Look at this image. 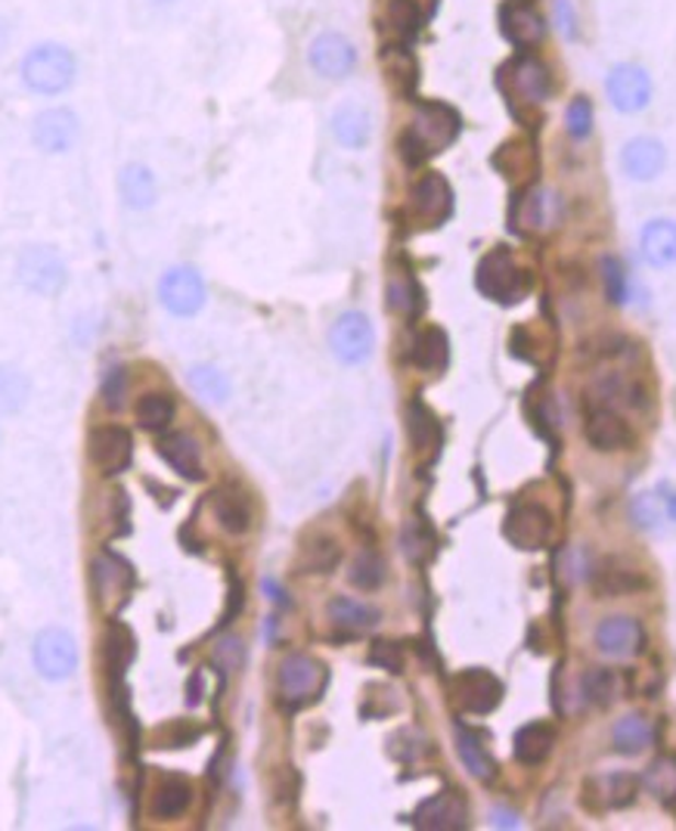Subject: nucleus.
Returning <instances> with one entry per match:
<instances>
[{"instance_id": "obj_1", "label": "nucleus", "mask_w": 676, "mask_h": 831, "mask_svg": "<svg viewBox=\"0 0 676 831\" xmlns=\"http://www.w3.org/2000/svg\"><path fill=\"white\" fill-rule=\"evenodd\" d=\"M78 62L69 47L62 44H37L19 62L22 84L32 93L41 96H56V93L69 91L75 84Z\"/></svg>"}, {"instance_id": "obj_2", "label": "nucleus", "mask_w": 676, "mask_h": 831, "mask_svg": "<svg viewBox=\"0 0 676 831\" xmlns=\"http://www.w3.org/2000/svg\"><path fill=\"white\" fill-rule=\"evenodd\" d=\"M476 286L484 298H491L496 305H515L530 289V276L515 264V258L506 249H494L481 258L476 271Z\"/></svg>"}, {"instance_id": "obj_3", "label": "nucleus", "mask_w": 676, "mask_h": 831, "mask_svg": "<svg viewBox=\"0 0 676 831\" xmlns=\"http://www.w3.org/2000/svg\"><path fill=\"white\" fill-rule=\"evenodd\" d=\"M16 273L19 283L25 289L35 292V295H47V298L59 295L62 286H66V280H69L66 261L50 246H28V249H22L16 261Z\"/></svg>"}, {"instance_id": "obj_4", "label": "nucleus", "mask_w": 676, "mask_h": 831, "mask_svg": "<svg viewBox=\"0 0 676 831\" xmlns=\"http://www.w3.org/2000/svg\"><path fill=\"white\" fill-rule=\"evenodd\" d=\"M323 683H326V670L317 658L301 654V651L283 658V664H279V698L289 707H301L313 702L323 692Z\"/></svg>"}, {"instance_id": "obj_5", "label": "nucleus", "mask_w": 676, "mask_h": 831, "mask_svg": "<svg viewBox=\"0 0 676 831\" xmlns=\"http://www.w3.org/2000/svg\"><path fill=\"white\" fill-rule=\"evenodd\" d=\"M373 344H376V329L369 323V317L360 314V310H347V314H342V317L335 320V326H332V354L342 363H347V366H357V363L369 361Z\"/></svg>"}, {"instance_id": "obj_6", "label": "nucleus", "mask_w": 676, "mask_h": 831, "mask_svg": "<svg viewBox=\"0 0 676 831\" xmlns=\"http://www.w3.org/2000/svg\"><path fill=\"white\" fill-rule=\"evenodd\" d=\"M503 537L515 546V549H525V553H534V549H543L552 537V515L549 509H543L540 503H518L506 512V522H503Z\"/></svg>"}, {"instance_id": "obj_7", "label": "nucleus", "mask_w": 676, "mask_h": 831, "mask_svg": "<svg viewBox=\"0 0 676 831\" xmlns=\"http://www.w3.org/2000/svg\"><path fill=\"white\" fill-rule=\"evenodd\" d=\"M35 668L44 680H66L78 668V649H75L72 633L62 627H47L35 639Z\"/></svg>"}, {"instance_id": "obj_8", "label": "nucleus", "mask_w": 676, "mask_h": 831, "mask_svg": "<svg viewBox=\"0 0 676 831\" xmlns=\"http://www.w3.org/2000/svg\"><path fill=\"white\" fill-rule=\"evenodd\" d=\"M605 91H608L611 106L618 109V112L633 115V112H642V109L652 103V78L637 62H621V66H615L608 72Z\"/></svg>"}, {"instance_id": "obj_9", "label": "nucleus", "mask_w": 676, "mask_h": 831, "mask_svg": "<svg viewBox=\"0 0 676 831\" xmlns=\"http://www.w3.org/2000/svg\"><path fill=\"white\" fill-rule=\"evenodd\" d=\"M159 298L174 317H196L205 308V283L193 267H171L159 283Z\"/></svg>"}, {"instance_id": "obj_10", "label": "nucleus", "mask_w": 676, "mask_h": 831, "mask_svg": "<svg viewBox=\"0 0 676 831\" xmlns=\"http://www.w3.org/2000/svg\"><path fill=\"white\" fill-rule=\"evenodd\" d=\"M308 62H311V69L317 75L339 81V78H347V75L357 69V50H354V44L345 35L323 32V35H317L311 41Z\"/></svg>"}, {"instance_id": "obj_11", "label": "nucleus", "mask_w": 676, "mask_h": 831, "mask_svg": "<svg viewBox=\"0 0 676 831\" xmlns=\"http://www.w3.org/2000/svg\"><path fill=\"white\" fill-rule=\"evenodd\" d=\"M410 134L420 140L428 156H435L459 137V115L444 103H425L420 106V115L410 127Z\"/></svg>"}, {"instance_id": "obj_12", "label": "nucleus", "mask_w": 676, "mask_h": 831, "mask_svg": "<svg viewBox=\"0 0 676 831\" xmlns=\"http://www.w3.org/2000/svg\"><path fill=\"white\" fill-rule=\"evenodd\" d=\"M454 695L462 710L469 714H491L503 702V683L496 680L491 670L472 668L462 670L454 680Z\"/></svg>"}, {"instance_id": "obj_13", "label": "nucleus", "mask_w": 676, "mask_h": 831, "mask_svg": "<svg viewBox=\"0 0 676 831\" xmlns=\"http://www.w3.org/2000/svg\"><path fill=\"white\" fill-rule=\"evenodd\" d=\"M32 140L44 152H69L78 140V115L72 109H44L32 125Z\"/></svg>"}, {"instance_id": "obj_14", "label": "nucleus", "mask_w": 676, "mask_h": 831, "mask_svg": "<svg viewBox=\"0 0 676 831\" xmlns=\"http://www.w3.org/2000/svg\"><path fill=\"white\" fill-rule=\"evenodd\" d=\"M413 822L428 831H459L469 826V804L459 792H440L422 800Z\"/></svg>"}, {"instance_id": "obj_15", "label": "nucleus", "mask_w": 676, "mask_h": 831, "mask_svg": "<svg viewBox=\"0 0 676 831\" xmlns=\"http://www.w3.org/2000/svg\"><path fill=\"white\" fill-rule=\"evenodd\" d=\"M91 459L103 475H118L134 459V441L122 425H103L91 434Z\"/></svg>"}, {"instance_id": "obj_16", "label": "nucleus", "mask_w": 676, "mask_h": 831, "mask_svg": "<svg viewBox=\"0 0 676 831\" xmlns=\"http://www.w3.org/2000/svg\"><path fill=\"white\" fill-rule=\"evenodd\" d=\"M593 639H596V649L608 654V658H633L645 646V633H642L640 621L623 615L603 621L593 633Z\"/></svg>"}, {"instance_id": "obj_17", "label": "nucleus", "mask_w": 676, "mask_h": 831, "mask_svg": "<svg viewBox=\"0 0 676 831\" xmlns=\"http://www.w3.org/2000/svg\"><path fill=\"white\" fill-rule=\"evenodd\" d=\"M506 84H509V91L518 96V100H525L530 106H540L543 100H547L549 93H552V78H549L547 66L543 62H537L534 56H522V59H515L506 66Z\"/></svg>"}, {"instance_id": "obj_18", "label": "nucleus", "mask_w": 676, "mask_h": 831, "mask_svg": "<svg viewBox=\"0 0 676 831\" xmlns=\"http://www.w3.org/2000/svg\"><path fill=\"white\" fill-rule=\"evenodd\" d=\"M413 208L416 215L428 224V227H438L444 224L450 212H454V190L450 183L444 181L440 174L428 171L416 186H413Z\"/></svg>"}, {"instance_id": "obj_19", "label": "nucleus", "mask_w": 676, "mask_h": 831, "mask_svg": "<svg viewBox=\"0 0 676 831\" xmlns=\"http://www.w3.org/2000/svg\"><path fill=\"white\" fill-rule=\"evenodd\" d=\"M621 164L630 181H655L667 164V149L655 137H633L623 146Z\"/></svg>"}, {"instance_id": "obj_20", "label": "nucleus", "mask_w": 676, "mask_h": 831, "mask_svg": "<svg viewBox=\"0 0 676 831\" xmlns=\"http://www.w3.org/2000/svg\"><path fill=\"white\" fill-rule=\"evenodd\" d=\"M500 32L515 47H534L540 37L547 35V25L525 0H509L500 10Z\"/></svg>"}, {"instance_id": "obj_21", "label": "nucleus", "mask_w": 676, "mask_h": 831, "mask_svg": "<svg viewBox=\"0 0 676 831\" xmlns=\"http://www.w3.org/2000/svg\"><path fill=\"white\" fill-rule=\"evenodd\" d=\"M586 441L596 451H623L633 441V432L623 422L621 413H615L611 407H599V410H593V413L586 416Z\"/></svg>"}, {"instance_id": "obj_22", "label": "nucleus", "mask_w": 676, "mask_h": 831, "mask_svg": "<svg viewBox=\"0 0 676 831\" xmlns=\"http://www.w3.org/2000/svg\"><path fill=\"white\" fill-rule=\"evenodd\" d=\"M640 249L645 264L652 267H674L676 264V220L671 217H655L642 227Z\"/></svg>"}, {"instance_id": "obj_23", "label": "nucleus", "mask_w": 676, "mask_h": 831, "mask_svg": "<svg viewBox=\"0 0 676 831\" xmlns=\"http://www.w3.org/2000/svg\"><path fill=\"white\" fill-rule=\"evenodd\" d=\"M159 453L171 469L177 471L186 481H202L205 469H202V447L193 434H171L159 444Z\"/></svg>"}, {"instance_id": "obj_24", "label": "nucleus", "mask_w": 676, "mask_h": 831, "mask_svg": "<svg viewBox=\"0 0 676 831\" xmlns=\"http://www.w3.org/2000/svg\"><path fill=\"white\" fill-rule=\"evenodd\" d=\"M332 134L335 140L347 149H364L369 144V134H373V122H369V112L357 103H345V106L335 109L332 115Z\"/></svg>"}, {"instance_id": "obj_25", "label": "nucleus", "mask_w": 676, "mask_h": 831, "mask_svg": "<svg viewBox=\"0 0 676 831\" xmlns=\"http://www.w3.org/2000/svg\"><path fill=\"white\" fill-rule=\"evenodd\" d=\"M555 748V729L549 724H528L515 732V760L525 766H537L552 754Z\"/></svg>"}, {"instance_id": "obj_26", "label": "nucleus", "mask_w": 676, "mask_h": 831, "mask_svg": "<svg viewBox=\"0 0 676 831\" xmlns=\"http://www.w3.org/2000/svg\"><path fill=\"white\" fill-rule=\"evenodd\" d=\"M118 190H122V200H125V205L134 208V212L152 208V205H156V196H159L152 171H149L147 164H137V162L128 164V168L122 171V178H118Z\"/></svg>"}, {"instance_id": "obj_27", "label": "nucleus", "mask_w": 676, "mask_h": 831, "mask_svg": "<svg viewBox=\"0 0 676 831\" xmlns=\"http://www.w3.org/2000/svg\"><path fill=\"white\" fill-rule=\"evenodd\" d=\"M655 739V729L652 724L642 717V714H630L615 724V732H611V741H615V751L623 754V758H637L642 754L649 744Z\"/></svg>"}, {"instance_id": "obj_28", "label": "nucleus", "mask_w": 676, "mask_h": 831, "mask_svg": "<svg viewBox=\"0 0 676 831\" xmlns=\"http://www.w3.org/2000/svg\"><path fill=\"white\" fill-rule=\"evenodd\" d=\"M457 751L462 766L481 782H491L496 776V760L491 758V751L481 744L476 732H469L466 726H457Z\"/></svg>"}, {"instance_id": "obj_29", "label": "nucleus", "mask_w": 676, "mask_h": 831, "mask_svg": "<svg viewBox=\"0 0 676 831\" xmlns=\"http://www.w3.org/2000/svg\"><path fill=\"white\" fill-rule=\"evenodd\" d=\"M193 804V788L183 778H165L156 792H152V804L149 810L156 819H177L190 810Z\"/></svg>"}, {"instance_id": "obj_30", "label": "nucleus", "mask_w": 676, "mask_h": 831, "mask_svg": "<svg viewBox=\"0 0 676 831\" xmlns=\"http://www.w3.org/2000/svg\"><path fill=\"white\" fill-rule=\"evenodd\" d=\"M215 515L227 534H245L252 527V506L249 497L239 490H220L215 493Z\"/></svg>"}, {"instance_id": "obj_31", "label": "nucleus", "mask_w": 676, "mask_h": 831, "mask_svg": "<svg viewBox=\"0 0 676 831\" xmlns=\"http://www.w3.org/2000/svg\"><path fill=\"white\" fill-rule=\"evenodd\" d=\"M330 617H332V624H339V627H345V630H354V633L373 630V627L382 621L379 608H373V605H366V602H357V599H347V596L332 599Z\"/></svg>"}, {"instance_id": "obj_32", "label": "nucleus", "mask_w": 676, "mask_h": 831, "mask_svg": "<svg viewBox=\"0 0 676 831\" xmlns=\"http://www.w3.org/2000/svg\"><path fill=\"white\" fill-rule=\"evenodd\" d=\"M342 561V546L320 534V537H311V540L301 546V556H298V568L305 574H330L332 568Z\"/></svg>"}, {"instance_id": "obj_33", "label": "nucleus", "mask_w": 676, "mask_h": 831, "mask_svg": "<svg viewBox=\"0 0 676 831\" xmlns=\"http://www.w3.org/2000/svg\"><path fill=\"white\" fill-rule=\"evenodd\" d=\"M584 695L589 705L596 707H611L618 698H621L623 692V680L615 673V670L608 668H589L584 673Z\"/></svg>"}, {"instance_id": "obj_34", "label": "nucleus", "mask_w": 676, "mask_h": 831, "mask_svg": "<svg viewBox=\"0 0 676 831\" xmlns=\"http://www.w3.org/2000/svg\"><path fill=\"white\" fill-rule=\"evenodd\" d=\"M642 785L658 797L661 804L676 807V758L661 754L649 763V770L642 773Z\"/></svg>"}, {"instance_id": "obj_35", "label": "nucleus", "mask_w": 676, "mask_h": 831, "mask_svg": "<svg viewBox=\"0 0 676 831\" xmlns=\"http://www.w3.org/2000/svg\"><path fill=\"white\" fill-rule=\"evenodd\" d=\"M28 395H32V382L28 376L10 366V363H0V413H16L28 403Z\"/></svg>"}, {"instance_id": "obj_36", "label": "nucleus", "mask_w": 676, "mask_h": 831, "mask_svg": "<svg viewBox=\"0 0 676 831\" xmlns=\"http://www.w3.org/2000/svg\"><path fill=\"white\" fill-rule=\"evenodd\" d=\"M447 357H450V344H447V335L428 326L422 329L420 339L413 344V363L422 366V369H444L447 366Z\"/></svg>"}, {"instance_id": "obj_37", "label": "nucleus", "mask_w": 676, "mask_h": 831, "mask_svg": "<svg viewBox=\"0 0 676 831\" xmlns=\"http://www.w3.org/2000/svg\"><path fill=\"white\" fill-rule=\"evenodd\" d=\"M406 429H410V441L416 451H435L440 444V425L432 410H425L422 403H413L406 410Z\"/></svg>"}, {"instance_id": "obj_38", "label": "nucleus", "mask_w": 676, "mask_h": 831, "mask_svg": "<svg viewBox=\"0 0 676 831\" xmlns=\"http://www.w3.org/2000/svg\"><path fill=\"white\" fill-rule=\"evenodd\" d=\"M347 580L357 587V590H379L385 583V561L379 553L373 549H364L357 559L351 561V571H347Z\"/></svg>"}, {"instance_id": "obj_39", "label": "nucleus", "mask_w": 676, "mask_h": 831, "mask_svg": "<svg viewBox=\"0 0 676 831\" xmlns=\"http://www.w3.org/2000/svg\"><path fill=\"white\" fill-rule=\"evenodd\" d=\"M171 419H174V400L168 395H147L137 403V422L147 432H162L171 425Z\"/></svg>"}, {"instance_id": "obj_40", "label": "nucleus", "mask_w": 676, "mask_h": 831, "mask_svg": "<svg viewBox=\"0 0 676 831\" xmlns=\"http://www.w3.org/2000/svg\"><path fill=\"white\" fill-rule=\"evenodd\" d=\"M190 385L196 388V395H202L205 400H211V403H224V400L230 398V382H227V376L220 373L218 366H208V363L193 366V373H190Z\"/></svg>"}, {"instance_id": "obj_41", "label": "nucleus", "mask_w": 676, "mask_h": 831, "mask_svg": "<svg viewBox=\"0 0 676 831\" xmlns=\"http://www.w3.org/2000/svg\"><path fill=\"white\" fill-rule=\"evenodd\" d=\"M642 587H645V578L633 568H603L596 574V590L603 596H623V593H633Z\"/></svg>"}, {"instance_id": "obj_42", "label": "nucleus", "mask_w": 676, "mask_h": 831, "mask_svg": "<svg viewBox=\"0 0 676 831\" xmlns=\"http://www.w3.org/2000/svg\"><path fill=\"white\" fill-rule=\"evenodd\" d=\"M422 22H425V13H422L420 0H391V25L403 41H413L420 35Z\"/></svg>"}, {"instance_id": "obj_43", "label": "nucleus", "mask_w": 676, "mask_h": 831, "mask_svg": "<svg viewBox=\"0 0 676 831\" xmlns=\"http://www.w3.org/2000/svg\"><path fill=\"white\" fill-rule=\"evenodd\" d=\"M394 54L385 56V62H388V72H391V81L401 88L403 93H413L416 88V81H420V69H416V59L410 56L406 47H391Z\"/></svg>"}, {"instance_id": "obj_44", "label": "nucleus", "mask_w": 676, "mask_h": 831, "mask_svg": "<svg viewBox=\"0 0 676 831\" xmlns=\"http://www.w3.org/2000/svg\"><path fill=\"white\" fill-rule=\"evenodd\" d=\"M599 276H603V289L608 295L611 305H623L627 301V271H623L621 258L605 254L599 261Z\"/></svg>"}, {"instance_id": "obj_45", "label": "nucleus", "mask_w": 676, "mask_h": 831, "mask_svg": "<svg viewBox=\"0 0 676 831\" xmlns=\"http://www.w3.org/2000/svg\"><path fill=\"white\" fill-rule=\"evenodd\" d=\"M633 522L640 524L642 531H652V534H661L664 531V522H667V512L661 506V500L655 493H640L637 500H633Z\"/></svg>"}, {"instance_id": "obj_46", "label": "nucleus", "mask_w": 676, "mask_h": 831, "mask_svg": "<svg viewBox=\"0 0 676 831\" xmlns=\"http://www.w3.org/2000/svg\"><path fill=\"white\" fill-rule=\"evenodd\" d=\"M388 305L394 310H401V314H406V317H416L422 310V289L410 276L391 280V286H388Z\"/></svg>"}, {"instance_id": "obj_47", "label": "nucleus", "mask_w": 676, "mask_h": 831, "mask_svg": "<svg viewBox=\"0 0 676 831\" xmlns=\"http://www.w3.org/2000/svg\"><path fill=\"white\" fill-rule=\"evenodd\" d=\"M640 792V778L630 773H615L605 778V804L608 807H630Z\"/></svg>"}, {"instance_id": "obj_48", "label": "nucleus", "mask_w": 676, "mask_h": 831, "mask_svg": "<svg viewBox=\"0 0 676 831\" xmlns=\"http://www.w3.org/2000/svg\"><path fill=\"white\" fill-rule=\"evenodd\" d=\"M565 130L574 140H586L593 134V103L586 96L571 100V106L565 112Z\"/></svg>"}, {"instance_id": "obj_49", "label": "nucleus", "mask_w": 676, "mask_h": 831, "mask_svg": "<svg viewBox=\"0 0 676 831\" xmlns=\"http://www.w3.org/2000/svg\"><path fill=\"white\" fill-rule=\"evenodd\" d=\"M130 654H134V649H130L128 633L118 630V627H112L110 636H106V664H110L112 673H118V670L128 668Z\"/></svg>"}, {"instance_id": "obj_50", "label": "nucleus", "mask_w": 676, "mask_h": 831, "mask_svg": "<svg viewBox=\"0 0 676 831\" xmlns=\"http://www.w3.org/2000/svg\"><path fill=\"white\" fill-rule=\"evenodd\" d=\"M125 391H128V373L115 366L103 379V403H106V410H122Z\"/></svg>"}, {"instance_id": "obj_51", "label": "nucleus", "mask_w": 676, "mask_h": 831, "mask_svg": "<svg viewBox=\"0 0 676 831\" xmlns=\"http://www.w3.org/2000/svg\"><path fill=\"white\" fill-rule=\"evenodd\" d=\"M369 664H376V668L391 670V673H401L403 670V651L394 646V642H373V649H369Z\"/></svg>"}, {"instance_id": "obj_52", "label": "nucleus", "mask_w": 676, "mask_h": 831, "mask_svg": "<svg viewBox=\"0 0 676 831\" xmlns=\"http://www.w3.org/2000/svg\"><path fill=\"white\" fill-rule=\"evenodd\" d=\"M403 553L410 556L413 561H422L425 556H428V546H432V540H428V534H422V527L416 522L413 524H406V531H403Z\"/></svg>"}, {"instance_id": "obj_53", "label": "nucleus", "mask_w": 676, "mask_h": 831, "mask_svg": "<svg viewBox=\"0 0 676 831\" xmlns=\"http://www.w3.org/2000/svg\"><path fill=\"white\" fill-rule=\"evenodd\" d=\"M218 658L227 664V668H239V664H242V646H239V639H227V642H220Z\"/></svg>"}, {"instance_id": "obj_54", "label": "nucleus", "mask_w": 676, "mask_h": 831, "mask_svg": "<svg viewBox=\"0 0 676 831\" xmlns=\"http://www.w3.org/2000/svg\"><path fill=\"white\" fill-rule=\"evenodd\" d=\"M555 19H559V29H562L568 37H574L577 19L571 16V3H568V0H559V3H555Z\"/></svg>"}, {"instance_id": "obj_55", "label": "nucleus", "mask_w": 676, "mask_h": 831, "mask_svg": "<svg viewBox=\"0 0 676 831\" xmlns=\"http://www.w3.org/2000/svg\"><path fill=\"white\" fill-rule=\"evenodd\" d=\"M491 826H494V829H522L518 816L512 813V810H503V807H494V810H491Z\"/></svg>"}, {"instance_id": "obj_56", "label": "nucleus", "mask_w": 676, "mask_h": 831, "mask_svg": "<svg viewBox=\"0 0 676 831\" xmlns=\"http://www.w3.org/2000/svg\"><path fill=\"white\" fill-rule=\"evenodd\" d=\"M658 500L664 512H667V519H674L676 522V490L671 485H661L658 488Z\"/></svg>"}, {"instance_id": "obj_57", "label": "nucleus", "mask_w": 676, "mask_h": 831, "mask_svg": "<svg viewBox=\"0 0 676 831\" xmlns=\"http://www.w3.org/2000/svg\"><path fill=\"white\" fill-rule=\"evenodd\" d=\"M199 688H202V676H193V680H190V698H186L190 705H199V698H202Z\"/></svg>"}, {"instance_id": "obj_58", "label": "nucleus", "mask_w": 676, "mask_h": 831, "mask_svg": "<svg viewBox=\"0 0 676 831\" xmlns=\"http://www.w3.org/2000/svg\"><path fill=\"white\" fill-rule=\"evenodd\" d=\"M7 44H10V25H7V19L0 16V54L7 50Z\"/></svg>"}, {"instance_id": "obj_59", "label": "nucleus", "mask_w": 676, "mask_h": 831, "mask_svg": "<svg viewBox=\"0 0 676 831\" xmlns=\"http://www.w3.org/2000/svg\"><path fill=\"white\" fill-rule=\"evenodd\" d=\"M156 3H171V0H156Z\"/></svg>"}]
</instances>
